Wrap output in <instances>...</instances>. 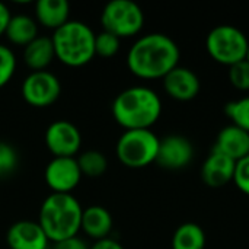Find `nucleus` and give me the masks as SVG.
Instances as JSON below:
<instances>
[{
	"instance_id": "nucleus-8",
	"label": "nucleus",
	"mask_w": 249,
	"mask_h": 249,
	"mask_svg": "<svg viewBox=\"0 0 249 249\" xmlns=\"http://www.w3.org/2000/svg\"><path fill=\"white\" fill-rule=\"evenodd\" d=\"M61 93V85L57 76L53 73L32 71L22 83L23 99L35 108H45L53 105Z\"/></svg>"
},
{
	"instance_id": "nucleus-11",
	"label": "nucleus",
	"mask_w": 249,
	"mask_h": 249,
	"mask_svg": "<svg viewBox=\"0 0 249 249\" xmlns=\"http://www.w3.org/2000/svg\"><path fill=\"white\" fill-rule=\"evenodd\" d=\"M80 179L82 172L74 158H54L45 168V182L55 194H70Z\"/></svg>"
},
{
	"instance_id": "nucleus-22",
	"label": "nucleus",
	"mask_w": 249,
	"mask_h": 249,
	"mask_svg": "<svg viewBox=\"0 0 249 249\" xmlns=\"http://www.w3.org/2000/svg\"><path fill=\"white\" fill-rule=\"evenodd\" d=\"M225 112L233 125L249 133V96L228 102L225 105Z\"/></svg>"
},
{
	"instance_id": "nucleus-20",
	"label": "nucleus",
	"mask_w": 249,
	"mask_h": 249,
	"mask_svg": "<svg viewBox=\"0 0 249 249\" xmlns=\"http://www.w3.org/2000/svg\"><path fill=\"white\" fill-rule=\"evenodd\" d=\"M206 232L194 223H182L172 236V249H204L206 248Z\"/></svg>"
},
{
	"instance_id": "nucleus-30",
	"label": "nucleus",
	"mask_w": 249,
	"mask_h": 249,
	"mask_svg": "<svg viewBox=\"0 0 249 249\" xmlns=\"http://www.w3.org/2000/svg\"><path fill=\"white\" fill-rule=\"evenodd\" d=\"M10 18H12V15H10L9 9L6 7V4H3V3L0 1V35L4 34V31H6V28H7V23H9Z\"/></svg>"
},
{
	"instance_id": "nucleus-6",
	"label": "nucleus",
	"mask_w": 249,
	"mask_h": 249,
	"mask_svg": "<svg viewBox=\"0 0 249 249\" xmlns=\"http://www.w3.org/2000/svg\"><path fill=\"white\" fill-rule=\"evenodd\" d=\"M249 39L233 25H219L213 28L206 38V50L209 55L219 64L233 66L247 58Z\"/></svg>"
},
{
	"instance_id": "nucleus-21",
	"label": "nucleus",
	"mask_w": 249,
	"mask_h": 249,
	"mask_svg": "<svg viewBox=\"0 0 249 249\" xmlns=\"http://www.w3.org/2000/svg\"><path fill=\"white\" fill-rule=\"evenodd\" d=\"M79 169L82 175L89 178H99L105 174L108 168V160L99 150H86L77 159Z\"/></svg>"
},
{
	"instance_id": "nucleus-27",
	"label": "nucleus",
	"mask_w": 249,
	"mask_h": 249,
	"mask_svg": "<svg viewBox=\"0 0 249 249\" xmlns=\"http://www.w3.org/2000/svg\"><path fill=\"white\" fill-rule=\"evenodd\" d=\"M233 182L238 187L239 191L249 196V155L247 158L236 162Z\"/></svg>"
},
{
	"instance_id": "nucleus-4",
	"label": "nucleus",
	"mask_w": 249,
	"mask_h": 249,
	"mask_svg": "<svg viewBox=\"0 0 249 249\" xmlns=\"http://www.w3.org/2000/svg\"><path fill=\"white\" fill-rule=\"evenodd\" d=\"M55 57L69 67H80L95 57V34L80 20H69L51 36Z\"/></svg>"
},
{
	"instance_id": "nucleus-19",
	"label": "nucleus",
	"mask_w": 249,
	"mask_h": 249,
	"mask_svg": "<svg viewBox=\"0 0 249 249\" xmlns=\"http://www.w3.org/2000/svg\"><path fill=\"white\" fill-rule=\"evenodd\" d=\"M4 34L12 44L26 47L38 36V26L32 18L26 15H15L10 18Z\"/></svg>"
},
{
	"instance_id": "nucleus-16",
	"label": "nucleus",
	"mask_w": 249,
	"mask_h": 249,
	"mask_svg": "<svg viewBox=\"0 0 249 249\" xmlns=\"http://www.w3.org/2000/svg\"><path fill=\"white\" fill-rule=\"evenodd\" d=\"M80 229L95 241L105 239L112 229V217L105 207L90 206L88 209H83Z\"/></svg>"
},
{
	"instance_id": "nucleus-28",
	"label": "nucleus",
	"mask_w": 249,
	"mask_h": 249,
	"mask_svg": "<svg viewBox=\"0 0 249 249\" xmlns=\"http://www.w3.org/2000/svg\"><path fill=\"white\" fill-rule=\"evenodd\" d=\"M53 249H89L86 247V244L74 236V238H69V239H64V241H60V242H55Z\"/></svg>"
},
{
	"instance_id": "nucleus-29",
	"label": "nucleus",
	"mask_w": 249,
	"mask_h": 249,
	"mask_svg": "<svg viewBox=\"0 0 249 249\" xmlns=\"http://www.w3.org/2000/svg\"><path fill=\"white\" fill-rule=\"evenodd\" d=\"M90 249H124V247L120 242H117V241H114L111 238H105V239L96 241L95 245Z\"/></svg>"
},
{
	"instance_id": "nucleus-18",
	"label": "nucleus",
	"mask_w": 249,
	"mask_h": 249,
	"mask_svg": "<svg viewBox=\"0 0 249 249\" xmlns=\"http://www.w3.org/2000/svg\"><path fill=\"white\" fill-rule=\"evenodd\" d=\"M54 45L53 39L47 36H36L23 50V60L29 69L34 71L45 70L54 60Z\"/></svg>"
},
{
	"instance_id": "nucleus-5",
	"label": "nucleus",
	"mask_w": 249,
	"mask_h": 249,
	"mask_svg": "<svg viewBox=\"0 0 249 249\" xmlns=\"http://www.w3.org/2000/svg\"><path fill=\"white\" fill-rule=\"evenodd\" d=\"M159 142L152 130H125L117 142V156L127 168H146L156 162Z\"/></svg>"
},
{
	"instance_id": "nucleus-9",
	"label": "nucleus",
	"mask_w": 249,
	"mask_h": 249,
	"mask_svg": "<svg viewBox=\"0 0 249 249\" xmlns=\"http://www.w3.org/2000/svg\"><path fill=\"white\" fill-rule=\"evenodd\" d=\"M194 159L193 143L179 134H171L159 142L156 163L169 171H179L187 168Z\"/></svg>"
},
{
	"instance_id": "nucleus-2",
	"label": "nucleus",
	"mask_w": 249,
	"mask_h": 249,
	"mask_svg": "<svg viewBox=\"0 0 249 249\" xmlns=\"http://www.w3.org/2000/svg\"><path fill=\"white\" fill-rule=\"evenodd\" d=\"M162 114L159 95L146 86H133L112 102V117L125 130H150Z\"/></svg>"
},
{
	"instance_id": "nucleus-1",
	"label": "nucleus",
	"mask_w": 249,
	"mask_h": 249,
	"mask_svg": "<svg viewBox=\"0 0 249 249\" xmlns=\"http://www.w3.org/2000/svg\"><path fill=\"white\" fill-rule=\"evenodd\" d=\"M181 51L177 42L159 32L139 38L128 51L127 66L130 71L146 80L163 79L171 70L179 66Z\"/></svg>"
},
{
	"instance_id": "nucleus-14",
	"label": "nucleus",
	"mask_w": 249,
	"mask_h": 249,
	"mask_svg": "<svg viewBox=\"0 0 249 249\" xmlns=\"http://www.w3.org/2000/svg\"><path fill=\"white\" fill-rule=\"evenodd\" d=\"M213 152L225 155L235 162L247 158L249 155V133L233 124L226 125L219 131Z\"/></svg>"
},
{
	"instance_id": "nucleus-15",
	"label": "nucleus",
	"mask_w": 249,
	"mask_h": 249,
	"mask_svg": "<svg viewBox=\"0 0 249 249\" xmlns=\"http://www.w3.org/2000/svg\"><path fill=\"white\" fill-rule=\"evenodd\" d=\"M236 162L225 155L212 152L201 166V178L210 188H222L233 182Z\"/></svg>"
},
{
	"instance_id": "nucleus-25",
	"label": "nucleus",
	"mask_w": 249,
	"mask_h": 249,
	"mask_svg": "<svg viewBox=\"0 0 249 249\" xmlns=\"http://www.w3.org/2000/svg\"><path fill=\"white\" fill-rule=\"evenodd\" d=\"M229 80L238 90H249V63L242 60L229 67Z\"/></svg>"
},
{
	"instance_id": "nucleus-23",
	"label": "nucleus",
	"mask_w": 249,
	"mask_h": 249,
	"mask_svg": "<svg viewBox=\"0 0 249 249\" xmlns=\"http://www.w3.org/2000/svg\"><path fill=\"white\" fill-rule=\"evenodd\" d=\"M120 50V38L102 31L99 34H95V55L109 58L114 57Z\"/></svg>"
},
{
	"instance_id": "nucleus-12",
	"label": "nucleus",
	"mask_w": 249,
	"mask_h": 249,
	"mask_svg": "<svg viewBox=\"0 0 249 249\" xmlns=\"http://www.w3.org/2000/svg\"><path fill=\"white\" fill-rule=\"evenodd\" d=\"M165 92L175 101L187 102L194 99L201 89L198 76L188 67L177 66L163 79Z\"/></svg>"
},
{
	"instance_id": "nucleus-10",
	"label": "nucleus",
	"mask_w": 249,
	"mask_h": 249,
	"mask_svg": "<svg viewBox=\"0 0 249 249\" xmlns=\"http://www.w3.org/2000/svg\"><path fill=\"white\" fill-rule=\"evenodd\" d=\"M45 144L54 158H74L82 146V134L74 124L55 121L45 131Z\"/></svg>"
},
{
	"instance_id": "nucleus-3",
	"label": "nucleus",
	"mask_w": 249,
	"mask_h": 249,
	"mask_svg": "<svg viewBox=\"0 0 249 249\" xmlns=\"http://www.w3.org/2000/svg\"><path fill=\"white\" fill-rule=\"evenodd\" d=\"M82 213L80 203L71 194L53 193L41 206L38 223L48 241L55 244L77 236L82 228Z\"/></svg>"
},
{
	"instance_id": "nucleus-26",
	"label": "nucleus",
	"mask_w": 249,
	"mask_h": 249,
	"mask_svg": "<svg viewBox=\"0 0 249 249\" xmlns=\"http://www.w3.org/2000/svg\"><path fill=\"white\" fill-rule=\"evenodd\" d=\"M18 155L16 150L4 142H0V177H6L16 168Z\"/></svg>"
},
{
	"instance_id": "nucleus-31",
	"label": "nucleus",
	"mask_w": 249,
	"mask_h": 249,
	"mask_svg": "<svg viewBox=\"0 0 249 249\" xmlns=\"http://www.w3.org/2000/svg\"><path fill=\"white\" fill-rule=\"evenodd\" d=\"M245 60L249 63V45H248V53H247V58H245Z\"/></svg>"
},
{
	"instance_id": "nucleus-13",
	"label": "nucleus",
	"mask_w": 249,
	"mask_h": 249,
	"mask_svg": "<svg viewBox=\"0 0 249 249\" xmlns=\"http://www.w3.org/2000/svg\"><path fill=\"white\" fill-rule=\"evenodd\" d=\"M6 242L10 249H47L50 244L39 223L32 220H20L12 225Z\"/></svg>"
},
{
	"instance_id": "nucleus-7",
	"label": "nucleus",
	"mask_w": 249,
	"mask_h": 249,
	"mask_svg": "<svg viewBox=\"0 0 249 249\" xmlns=\"http://www.w3.org/2000/svg\"><path fill=\"white\" fill-rule=\"evenodd\" d=\"M101 25L120 39L134 36L144 25V13L133 0H112L101 13Z\"/></svg>"
},
{
	"instance_id": "nucleus-24",
	"label": "nucleus",
	"mask_w": 249,
	"mask_h": 249,
	"mask_svg": "<svg viewBox=\"0 0 249 249\" xmlns=\"http://www.w3.org/2000/svg\"><path fill=\"white\" fill-rule=\"evenodd\" d=\"M16 70V57L13 51L0 44V88L7 85V82L13 77Z\"/></svg>"
},
{
	"instance_id": "nucleus-17",
	"label": "nucleus",
	"mask_w": 249,
	"mask_h": 249,
	"mask_svg": "<svg viewBox=\"0 0 249 249\" xmlns=\"http://www.w3.org/2000/svg\"><path fill=\"white\" fill-rule=\"evenodd\" d=\"M36 20L50 29H58L70 19V6L66 0H39L35 4Z\"/></svg>"
}]
</instances>
